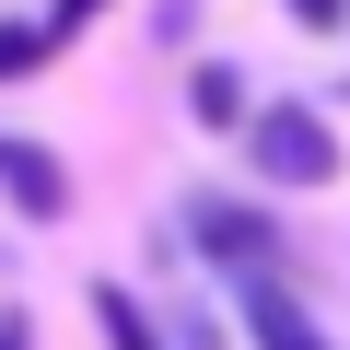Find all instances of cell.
<instances>
[{
    "label": "cell",
    "instance_id": "obj_1",
    "mask_svg": "<svg viewBox=\"0 0 350 350\" xmlns=\"http://www.w3.org/2000/svg\"><path fill=\"white\" fill-rule=\"evenodd\" d=\"M245 163L269 175V187H327L338 175V129L315 105H257L245 117Z\"/></svg>",
    "mask_w": 350,
    "mask_h": 350
},
{
    "label": "cell",
    "instance_id": "obj_2",
    "mask_svg": "<svg viewBox=\"0 0 350 350\" xmlns=\"http://www.w3.org/2000/svg\"><path fill=\"white\" fill-rule=\"evenodd\" d=\"M187 234H199V257H222V269H245V280H269V257H280V245H269V222H257V211H234V199H199V211H187Z\"/></svg>",
    "mask_w": 350,
    "mask_h": 350
},
{
    "label": "cell",
    "instance_id": "obj_3",
    "mask_svg": "<svg viewBox=\"0 0 350 350\" xmlns=\"http://www.w3.org/2000/svg\"><path fill=\"white\" fill-rule=\"evenodd\" d=\"M0 187H12L24 222H59V211H70V175H59V152H36V140H0Z\"/></svg>",
    "mask_w": 350,
    "mask_h": 350
},
{
    "label": "cell",
    "instance_id": "obj_4",
    "mask_svg": "<svg viewBox=\"0 0 350 350\" xmlns=\"http://www.w3.org/2000/svg\"><path fill=\"white\" fill-rule=\"evenodd\" d=\"M245 338H257V350H327V327H315L280 280H245Z\"/></svg>",
    "mask_w": 350,
    "mask_h": 350
},
{
    "label": "cell",
    "instance_id": "obj_5",
    "mask_svg": "<svg viewBox=\"0 0 350 350\" xmlns=\"http://www.w3.org/2000/svg\"><path fill=\"white\" fill-rule=\"evenodd\" d=\"M187 117H199V129H245V117H257V105H245V70H234V59H199Z\"/></svg>",
    "mask_w": 350,
    "mask_h": 350
},
{
    "label": "cell",
    "instance_id": "obj_6",
    "mask_svg": "<svg viewBox=\"0 0 350 350\" xmlns=\"http://www.w3.org/2000/svg\"><path fill=\"white\" fill-rule=\"evenodd\" d=\"M94 315H105V350H163V338H152V315H140L117 280H94Z\"/></svg>",
    "mask_w": 350,
    "mask_h": 350
},
{
    "label": "cell",
    "instance_id": "obj_7",
    "mask_svg": "<svg viewBox=\"0 0 350 350\" xmlns=\"http://www.w3.org/2000/svg\"><path fill=\"white\" fill-rule=\"evenodd\" d=\"M47 59H59L47 24H0V82H24V70H47Z\"/></svg>",
    "mask_w": 350,
    "mask_h": 350
},
{
    "label": "cell",
    "instance_id": "obj_8",
    "mask_svg": "<svg viewBox=\"0 0 350 350\" xmlns=\"http://www.w3.org/2000/svg\"><path fill=\"white\" fill-rule=\"evenodd\" d=\"M280 12H292V24H315V36H338V24H350V0H280Z\"/></svg>",
    "mask_w": 350,
    "mask_h": 350
},
{
    "label": "cell",
    "instance_id": "obj_9",
    "mask_svg": "<svg viewBox=\"0 0 350 350\" xmlns=\"http://www.w3.org/2000/svg\"><path fill=\"white\" fill-rule=\"evenodd\" d=\"M94 12H105V0H59V12H47V36H59V47H70V36H82V24H94Z\"/></svg>",
    "mask_w": 350,
    "mask_h": 350
},
{
    "label": "cell",
    "instance_id": "obj_10",
    "mask_svg": "<svg viewBox=\"0 0 350 350\" xmlns=\"http://www.w3.org/2000/svg\"><path fill=\"white\" fill-rule=\"evenodd\" d=\"M0 350H36V327H24V315H0Z\"/></svg>",
    "mask_w": 350,
    "mask_h": 350
}]
</instances>
